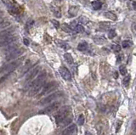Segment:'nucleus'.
<instances>
[{
  "label": "nucleus",
  "instance_id": "1",
  "mask_svg": "<svg viewBox=\"0 0 136 135\" xmlns=\"http://www.w3.org/2000/svg\"><path fill=\"white\" fill-rule=\"evenodd\" d=\"M46 77L47 73L45 71H43L37 77V78H35L34 80H32L28 84L25 85V90L30 89V91H29L30 96H33V95L37 94L43 87L45 80H46Z\"/></svg>",
  "mask_w": 136,
  "mask_h": 135
},
{
  "label": "nucleus",
  "instance_id": "2",
  "mask_svg": "<svg viewBox=\"0 0 136 135\" xmlns=\"http://www.w3.org/2000/svg\"><path fill=\"white\" fill-rule=\"evenodd\" d=\"M70 111H71V107L70 106H63L62 108L59 110L55 113V120L57 123H60L63 121L64 119H66L68 115H69Z\"/></svg>",
  "mask_w": 136,
  "mask_h": 135
},
{
  "label": "nucleus",
  "instance_id": "3",
  "mask_svg": "<svg viewBox=\"0 0 136 135\" xmlns=\"http://www.w3.org/2000/svg\"><path fill=\"white\" fill-rule=\"evenodd\" d=\"M22 61H23V58L17 59V60H15V61H12V62H10L9 64L5 65H4V66L3 67L1 70H0V72H2V73H4V72L11 73L13 71H14V70H15V69H16L20 64H21Z\"/></svg>",
  "mask_w": 136,
  "mask_h": 135
},
{
  "label": "nucleus",
  "instance_id": "4",
  "mask_svg": "<svg viewBox=\"0 0 136 135\" xmlns=\"http://www.w3.org/2000/svg\"><path fill=\"white\" fill-rule=\"evenodd\" d=\"M62 95V93L61 92H55V93H52V94L47 96L46 98H44L43 99L40 101V105H49V104H51L55 102V100L59 99L60 97H61Z\"/></svg>",
  "mask_w": 136,
  "mask_h": 135
},
{
  "label": "nucleus",
  "instance_id": "5",
  "mask_svg": "<svg viewBox=\"0 0 136 135\" xmlns=\"http://www.w3.org/2000/svg\"><path fill=\"white\" fill-rule=\"evenodd\" d=\"M39 71H40V66H39V65H38V66H36V67H33V69H30V70L27 71V76H26L25 85L28 84L31 81L33 80L34 77L38 75V73L39 72Z\"/></svg>",
  "mask_w": 136,
  "mask_h": 135
},
{
  "label": "nucleus",
  "instance_id": "6",
  "mask_svg": "<svg viewBox=\"0 0 136 135\" xmlns=\"http://www.w3.org/2000/svg\"><path fill=\"white\" fill-rule=\"evenodd\" d=\"M61 106V103L60 102H53V103H51L50 105H49L48 106H46L44 108V109L41 110L40 111H39V113L40 114H43V115H45V114H50V113L54 112V111H55L57 109H59V107Z\"/></svg>",
  "mask_w": 136,
  "mask_h": 135
},
{
  "label": "nucleus",
  "instance_id": "7",
  "mask_svg": "<svg viewBox=\"0 0 136 135\" xmlns=\"http://www.w3.org/2000/svg\"><path fill=\"white\" fill-rule=\"evenodd\" d=\"M56 87H57V83L55 82H51V83H49L48 84L43 85V87L42 88V91H41L40 93V96H43L45 94H48L49 93H50L51 91H53Z\"/></svg>",
  "mask_w": 136,
  "mask_h": 135
},
{
  "label": "nucleus",
  "instance_id": "8",
  "mask_svg": "<svg viewBox=\"0 0 136 135\" xmlns=\"http://www.w3.org/2000/svg\"><path fill=\"white\" fill-rule=\"evenodd\" d=\"M15 37L13 35H10L8 37H0V46H7L15 41Z\"/></svg>",
  "mask_w": 136,
  "mask_h": 135
},
{
  "label": "nucleus",
  "instance_id": "9",
  "mask_svg": "<svg viewBox=\"0 0 136 135\" xmlns=\"http://www.w3.org/2000/svg\"><path fill=\"white\" fill-rule=\"evenodd\" d=\"M59 71H60V74L61 75V77H63L65 80L66 81H70L71 80V72L69 71V70L66 67H61L59 69Z\"/></svg>",
  "mask_w": 136,
  "mask_h": 135
},
{
  "label": "nucleus",
  "instance_id": "10",
  "mask_svg": "<svg viewBox=\"0 0 136 135\" xmlns=\"http://www.w3.org/2000/svg\"><path fill=\"white\" fill-rule=\"evenodd\" d=\"M17 49H18V46L11 43V44L5 46V48H4V52L5 55H10V54H12L13 52H14L15 50H17Z\"/></svg>",
  "mask_w": 136,
  "mask_h": 135
},
{
  "label": "nucleus",
  "instance_id": "11",
  "mask_svg": "<svg viewBox=\"0 0 136 135\" xmlns=\"http://www.w3.org/2000/svg\"><path fill=\"white\" fill-rule=\"evenodd\" d=\"M76 131H77V126L73 124L66 127L62 133V135H73L76 133Z\"/></svg>",
  "mask_w": 136,
  "mask_h": 135
},
{
  "label": "nucleus",
  "instance_id": "12",
  "mask_svg": "<svg viewBox=\"0 0 136 135\" xmlns=\"http://www.w3.org/2000/svg\"><path fill=\"white\" fill-rule=\"evenodd\" d=\"M23 54V51L21 49H17L15 50L14 52H13L12 54H10V55H7L6 57V61H11V60H14V59L18 58L20 55H21Z\"/></svg>",
  "mask_w": 136,
  "mask_h": 135
},
{
  "label": "nucleus",
  "instance_id": "13",
  "mask_svg": "<svg viewBox=\"0 0 136 135\" xmlns=\"http://www.w3.org/2000/svg\"><path fill=\"white\" fill-rule=\"evenodd\" d=\"M14 29H4L0 32V37H8L12 35Z\"/></svg>",
  "mask_w": 136,
  "mask_h": 135
},
{
  "label": "nucleus",
  "instance_id": "14",
  "mask_svg": "<svg viewBox=\"0 0 136 135\" xmlns=\"http://www.w3.org/2000/svg\"><path fill=\"white\" fill-rule=\"evenodd\" d=\"M105 16H106V18L110 19V20H117V15H116V14H114V13H112V12H110V11L105 13Z\"/></svg>",
  "mask_w": 136,
  "mask_h": 135
},
{
  "label": "nucleus",
  "instance_id": "15",
  "mask_svg": "<svg viewBox=\"0 0 136 135\" xmlns=\"http://www.w3.org/2000/svg\"><path fill=\"white\" fill-rule=\"evenodd\" d=\"M92 6L94 9H100L102 6V4L99 1V0H95V1H94L92 3Z\"/></svg>",
  "mask_w": 136,
  "mask_h": 135
},
{
  "label": "nucleus",
  "instance_id": "16",
  "mask_svg": "<svg viewBox=\"0 0 136 135\" xmlns=\"http://www.w3.org/2000/svg\"><path fill=\"white\" fill-rule=\"evenodd\" d=\"M71 121H72V118H71V117H70V118H69V117L67 116L66 119H64L63 121H61V122H60L59 124H60V126H62V127H64V126L68 125L69 123H71Z\"/></svg>",
  "mask_w": 136,
  "mask_h": 135
},
{
  "label": "nucleus",
  "instance_id": "17",
  "mask_svg": "<svg viewBox=\"0 0 136 135\" xmlns=\"http://www.w3.org/2000/svg\"><path fill=\"white\" fill-rule=\"evenodd\" d=\"M77 10H78V8L75 6H71V8L69 9V14H71V16H75L77 15Z\"/></svg>",
  "mask_w": 136,
  "mask_h": 135
},
{
  "label": "nucleus",
  "instance_id": "18",
  "mask_svg": "<svg viewBox=\"0 0 136 135\" xmlns=\"http://www.w3.org/2000/svg\"><path fill=\"white\" fill-rule=\"evenodd\" d=\"M64 58H65L66 61L67 63H69V64H72L73 63V58L70 54H66V55H64Z\"/></svg>",
  "mask_w": 136,
  "mask_h": 135
},
{
  "label": "nucleus",
  "instance_id": "19",
  "mask_svg": "<svg viewBox=\"0 0 136 135\" xmlns=\"http://www.w3.org/2000/svg\"><path fill=\"white\" fill-rule=\"evenodd\" d=\"M9 26H10V22H9V21H5V20H4V22H2L1 24H0V31L4 30V29H6L7 27H9Z\"/></svg>",
  "mask_w": 136,
  "mask_h": 135
},
{
  "label": "nucleus",
  "instance_id": "20",
  "mask_svg": "<svg viewBox=\"0 0 136 135\" xmlns=\"http://www.w3.org/2000/svg\"><path fill=\"white\" fill-rule=\"evenodd\" d=\"M77 48H78V50L80 51H84L87 48V43L86 42H81L79 43V45L77 46Z\"/></svg>",
  "mask_w": 136,
  "mask_h": 135
},
{
  "label": "nucleus",
  "instance_id": "21",
  "mask_svg": "<svg viewBox=\"0 0 136 135\" xmlns=\"http://www.w3.org/2000/svg\"><path fill=\"white\" fill-rule=\"evenodd\" d=\"M129 82H130V76H126V77L123 78L122 83H123V85L125 86V87H127V86H128Z\"/></svg>",
  "mask_w": 136,
  "mask_h": 135
},
{
  "label": "nucleus",
  "instance_id": "22",
  "mask_svg": "<svg viewBox=\"0 0 136 135\" xmlns=\"http://www.w3.org/2000/svg\"><path fill=\"white\" fill-rule=\"evenodd\" d=\"M117 35L116 33V31L114 30V29H112V30H110L109 33H108V37H109V38H113V37H115Z\"/></svg>",
  "mask_w": 136,
  "mask_h": 135
},
{
  "label": "nucleus",
  "instance_id": "23",
  "mask_svg": "<svg viewBox=\"0 0 136 135\" xmlns=\"http://www.w3.org/2000/svg\"><path fill=\"white\" fill-rule=\"evenodd\" d=\"M122 45L123 48H128V47L131 46V42L128 40H124V41H122Z\"/></svg>",
  "mask_w": 136,
  "mask_h": 135
},
{
  "label": "nucleus",
  "instance_id": "24",
  "mask_svg": "<svg viewBox=\"0 0 136 135\" xmlns=\"http://www.w3.org/2000/svg\"><path fill=\"white\" fill-rule=\"evenodd\" d=\"M119 71H120V73L122 75H126L127 74V69L125 66H123V65H121L119 68Z\"/></svg>",
  "mask_w": 136,
  "mask_h": 135
},
{
  "label": "nucleus",
  "instance_id": "25",
  "mask_svg": "<svg viewBox=\"0 0 136 135\" xmlns=\"http://www.w3.org/2000/svg\"><path fill=\"white\" fill-rule=\"evenodd\" d=\"M75 30H77V32H84V28H83V26H82V25H77V26H76Z\"/></svg>",
  "mask_w": 136,
  "mask_h": 135
},
{
  "label": "nucleus",
  "instance_id": "26",
  "mask_svg": "<svg viewBox=\"0 0 136 135\" xmlns=\"http://www.w3.org/2000/svg\"><path fill=\"white\" fill-rule=\"evenodd\" d=\"M77 122H78V124H79V125H83V122H84V116H83V115H80L79 116Z\"/></svg>",
  "mask_w": 136,
  "mask_h": 135
},
{
  "label": "nucleus",
  "instance_id": "27",
  "mask_svg": "<svg viewBox=\"0 0 136 135\" xmlns=\"http://www.w3.org/2000/svg\"><path fill=\"white\" fill-rule=\"evenodd\" d=\"M128 7L130 9H135V2L134 1H130L128 3Z\"/></svg>",
  "mask_w": 136,
  "mask_h": 135
},
{
  "label": "nucleus",
  "instance_id": "28",
  "mask_svg": "<svg viewBox=\"0 0 136 135\" xmlns=\"http://www.w3.org/2000/svg\"><path fill=\"white\" fill-rule=\"evenodd\" d=\"M52 23H53V24H54V26H55V27H59V22H58L57 20H52Z\"/></svg>",
  "mask_w": 136,
  "mask_h": 135
},
{
  "label": "nucleus",
  "instance_id": "29",
  "mask_svg": "<svg viewBox=\"0 0 136 135\" xmlns=\"http://www.w3.org/2000/svg\"><path fill=\"white\" fill-rule=\"evenodd\" d=\"M23 42H24V44L25 45H27V46H28V45H29V40L27 38H24Z\"/></svg>",
  "mask_w": 136,
  "mask_h": 135
},
{
  "label": "nucleus",
  "instance_id": "30",
  "mask_svg": "<svg viewBox=\"0 0 136 135\" xmlns=\"http://www.w3.org/2000/svg\"><path fill=\"white\" fill-rule=\"evenodd\" d=\"M132 29H133V32H134V34H135V32H136V31H135V24H133V26H132Z\"/></svg>",
  "mask_w": 136,
  "mask_h": 135
},
{
  "label": "nucleus",
  "instance_id": "31",
  "mask_svg": "<svg viewBox=\"0 0 136 135\" xmlns=\"http://www.w3.org/2000/svg\"><path fill=\"white\" fill-rule=\"evenodd\" d=\"M115 48V50H116V51H117V52H118V51H120V49H121V48H120V46H118V45H117V46L115 47V48Z\"/></svg>",
  "mask_w": 136,
  "mask_h": 135
},
{
  "label": "nucleus",
  "instance_id": "32",
  "mask_svg": "<svg viewBox=\"0 0 136 135\" xmlns=\"http://www.w3.org/2000/svg\"><path fill=\"white\" fill-rule=\"evenodd\" d=\"M4 17H3V16H1V17H0V24H1L2 22H4Z\"/></svg>",
  "mask_w": 136,
  "mask_h": 135
},
{
  "label": "nucleus",
  "instance_id": "33",
  "mask_svg": "<svg viewBox=\"0 0 136 135\" xmlns=\"http://www.w3.org/2000/svg\"><path fill=\"white\" fill-rule=\"evenodd\" d=\"M133 130H135V121H134V122H133Z\"/></svg>",
  "mask_w": 136,
  "mask_h": 135
},
{
  "label": "nucleus",
  "instance_id": "34",
  "mask_svg": "<svg viewBox=\"0 0 136 135\" xmlns=\"http://www.w3.org/2000/svg\"><path fill=\"white\" fill-rule=\"evenodd\" d=\"M3 14H4V13H3L2 11H0V17H1V16L3 15Z\"/></svg>",
  "mask_w": 136,
  "mask_h": 135
},
{
  "label": "nucleus",
  "instance_id": "35",
  "mask_svg": "<svg viewBox=\"0 0 136 135\" xmlns=\"http://www.w3.org/2000/svg\"><path fill=\"white\" fill-rule=\"evenodd\" d=\"M123 1H124V0H123Z\"/></svg>",
  "mask_w": 136,
  "mask_h": 135
}]
</instances>
